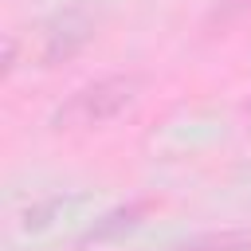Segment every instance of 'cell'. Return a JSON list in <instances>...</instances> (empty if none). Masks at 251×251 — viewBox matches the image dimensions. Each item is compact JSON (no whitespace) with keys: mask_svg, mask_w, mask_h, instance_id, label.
Returning a JSON list of instances; mask_svg holds the SVG:
<instances>
[{"mask_svg":"<svg viewBox=\"0 0 251 251\" xmlns=\"http://www.w3.org/2000/svg\"><path fill=\"white\" fill-rule=\"evenodd\" d=\"M133 102V78H98L82 90L71 94L67 106H59L55 126L59 129H90V126H106L110 118H118L126 106Z\"/></svg>","mask_w":251,"mask_h":251,"instance_id":"cell-1","label":"cell"},{"mask_svg":"<svg viewBox=\"0 0 251 251\" xmlns=\"http://www.w3.org/2000/svg\"><path fill=\"white\" fill-rule=\"evenodd\" d=\"M86 39H90V20L67 12L63 20L51 24V31H47V47H43V59H47V63H59V59L75 55Z\"/></svg>","mask_w":251,"mask_h":251,"instance_id":"cell-2","label":"cell"},{"mask_svg":"<svg viewBox=\"0 0 251 251\" xmlns=\"http://www.w3.org/2000/svg\"><path fill=\"white\" fill-rule=\"evenodd\" d=\"M180 251H251V227H224L188 239Z\"/></svg>","mask_w":251,"mask_h":251,"instance_id":"cell-3","label":"cell"},{"mask_svg":"<svg viewBox=\"0 0 251 251\" xmlns=\"http://www.w3.org/2000/svg\"><path fill=\"white\" fill-rule=\"evenodd\" d=\"M247 122H251V102H247Z\"/></svg>","mask_w":251,"mask_h":251,"instance_id":"cell-4","label":"cell"}]
</instances>
